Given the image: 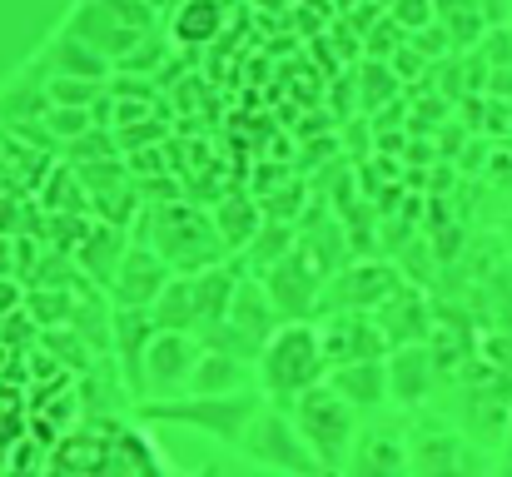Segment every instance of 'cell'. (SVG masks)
<instances>
[{
	"mask_svg": "<svg viewBox=\"0 0 512 477\" xmlns=\"http://www.w3.org/2000/svg\"><path fill=\"white\" fill-rule=\"evenodd\" d=\"M165 30H170L174 45L199 50V45H209V40L224 30V5H219V0H184L170 20H165Z\"/></svg>",
	"mask_w": 512,
	"mask_h": 477,
	"instance_id": "20",
	"label": "cell"
},
{
	"mask_svg": "<svg viewBox=\"0 0 512 477\" xmlns=\"http://www.w3.org/2000/svg\"><path fill=\"white\" fill-rule=\"evenodd\" d=\"M343 477H413V428L408 413L388 408L363 418L353 453L343 463Z\"/></svg>",
	"mask_w": 512,
	"mask_h": 477,
	"instance_id": "9",
	"label": "cell"
},
{
	"mask_svg": "<svg viewBox=\"0 0 512 477\" xmlns=\"http://www.w3.org/2000/svg\"><path fill=\"white\" fill-rule=\"evenodd\" d=\"M0 130H5V115H0Z\"/></svg>",
	"mask_w": 512,
	"mask_h": 477,
	"instance_id": "23",
	"label": "cell"
},
{
	"mask_svg": "<svg viewBox=\"0 0 512 477\" xmlns=\"http://www.w3.org/2000/svg\"><path fill=\"white\" fill-rule=\"evenodd\" d=\"M329 388L339 393L358 418H373V413H388V408H393V393H388V358L353 363V368H334V373H329Z\"/></svg>",
	"mask_w": 512,
	"mask_h": 477,
	"instance_id": "18",
	"label": "cell"
},
{
	"mask_svg": "<svg viewBox=\"0 0 512 477\" xmlns=\"http://www.w3.org/2000/svg\"><path fill=\"white\" fill-rule=\"evenodd\" d=\"M199 353H204V343H199L194 333L160 328V333L150 338V353H145L140 403H135V408H150V403H179V398H189V383H194Z\"/></svg>",
	"mask_w": 512,
	"mask_h": 477,
	"instance_id": "10",
	"label": "cell"
},
{
	"mask_svg": "<svg viewBox=\"0 0 512 477\" xmlns=\"http://www.w3.org/2000/svg\"><path fill=\"white\" fill-rule=\"evenodd\" d=\"M209 214H214V224H219V239L229 244V254L234 259H244L249 249H254V239L264 234V209H259V199H249V194H224V199H214L209 204Z\"/></svg>",
	"mask_w": 512,
	"mask_h": 477,
	"instance_id": "19",
	"label": "cell"
},
{
	"mask_svg": "<svg viewBox=\"0 0 512 477\" xmlns=\"http://www.w3.org/2000/svg\"><path fill=\"white\" fill-rule=\"evenodd\" d=\"M264 408V393L249 388V393H229V398H179V403H150V408H135L140 418L150 423H174V428H194L204 438H214L219 448L239 453L254 413Z\"/></svg>",
	"mask_w": 512,
	"mask_h": 477,
	"instance_id": "7",
	"label": "cell"
},
{
	"mask_svg": "<svg viewBox=\"0 0 512 477\" xmlns=\"http://www.w3.org/2000/svg\"><path fill=\"white\" fill-rule=\"evenodd\" d=\"M373 318H378L388 348H418V343H433V328H438L433 299H428L418 284H408V279L378 304V314Z\"/></svg>",
	"mask_w": 512,
	"mask_h": 477,
	"instance_id": "15",
	"label": "cell"
},
{
	"mask_svg": "<svg viewBox=\"0 0 512 477\" xmlns=\"http://www.w3.org/2000/svg\"><path fill=\"white\" fill-rule=\"evenodd\" d=\"M239 279H244L239 259H234V264H219V269H209V274H174V284L165 289V299H160L150 314H155L160 328L194 333V338L204 343L209 333H219V328H224Z\"/></svg>",
	"mask_w": 512,
	"mask_h": 477,
	"instance_id": "4",
	"label": "cell"
},
{
	"mask_svg": "<svg viewBox=\"0 0 512 477\" xmlns=\"http://www.w3.org/2000/svg\"><path fill=\"white\" fill-rule=\"evenodd\" d=\"M403 284L388 259H348L324 289V314H378V304Z\"/></svg>",
	"mask_w": 512,
	"mask_h": 477,
	"instance_id": "11",
	"label": "cell"
},
{
	"mask_svg": "<svg viewBox=\"0 0 512 477\" xmlns=\"http://www.w3.org/2000/svg\"><path fill=\"white\" fill-rule=\"evenodd\" d=\"M15 274V239H0V279Z\"/></svg>",
	"mask_w": 512,
	"mask_h": 477,
	"instance_id": "21",
	"label": "cell"
},
{
	"mask_svg": "<svg viewBox=\"0 0 512 477\" xmlns=\"http://www.w3.org/2000/svg\"><path fill=\"white\" fill-rule=\"evenodd\" d=\"M25 65H30L40 80H100V85L115 80V70H110L85 40H75L70 30H55Z\"/></svg>",
	"mask_w": 512,
	"mask_h": 477,
	"instance_id": "16",
	"label": "cell"
},
{
	"mask_svg": "<svg viewBox=\"0 0 512 477\" xmlns=\"http://www.w3.org/2000/svg\"><path fill=\"white\" fill-rule=\"evenodd\" d=\"M289 413H294L304 443L314 448V458H319L324 477H343V463H348V453H353V438H358L363 418L343 403L329 383H319L314 393H304Z\"/></svg>",
	"mask_w": 512,
	"mask_h": 477,
	"instance_id": "8",
	"label": "cell"
},
{
	"mask_svg": "<svg viewBox=\"0 0 512 477\" xmlns=\"http://www.w3.org/2000/svg\"><path fill=\"white\" fill-rule=\"evenodd\" d=\"M239 458L269 477H324L314 448L304 443V433L294 423V413L279 408V403H269V398L254 413V423H249V433L239 443Z\"/></svg>",
	"mask_w": 512,
	"mask_h": 477,
	"instance_id": "6",
	"label": "cell"
},
{
	"mask_svg": "<svg viewBox=\"0 0 512 477\" xmlns=\"http://www.w3.org/2000/svg\"><path fill=\"white\" fill-rule=\"evenodd\" d=\"M60 30H70L75 40H85L115 75L130 65V55L165 30V15L150 0H75L60 20Z\"/></svg>",
	"mask_w": 512,
	"mask_h": 477,
	"instance_id": "2",
	"label": "cell"
},
{
	"mask_svg": "<svg viewBox=\"0 0 512 477\" xmlns=\"http://www.w3.org/2000/svg\"><path fill=\"white\" fill-rule=\"evenodd\" d=\"M498 477H512V423H508V438L498 448Z\"/></svg>",
	"mask_w": 512,
	"mask_h": 477,
	"instance_id": "22",
	"label": "cell"
},
{
	"mask_svg": "<svg viewBox=\"0 0 512 477\" xmlns=\"http://www.w3.org/2000/svg\"><path fill=\"white\" fill-rule=\"evenodd\" d=\"M443 383H448V373L438 368V358H433V348L428 343H418V348H393L388 353V393H393V408L398 413H428L433 403H438V393H443Z\"/></svg>",
	"mask_w": 512,
	"mask_h": 477,
	"instance_id": "12",
	"label": "cell"
},
{
	"mask_svg": "<svg viewBox=\"0 0 512 477\" xmlns=\"http://www.w3.org/2000/svg\"><path fill=\"white\" fill-rule=\"evenodd\" d=\"M319 338H324L329 373H334V368H353V363H373V358H388V353H393L373 314H324L319 318Z\"/></svg>",
	"mask_w": 512,
	"mask_h": 477,
	"instance_id": "13",
	"label": "cell"
},
{
	"mask_svg": "<svg viewBox=\"0 0 512 477\" xmlns=\"http://www.w3.org/2000/svg\"><path fill=\"white\" fill-rule=\"evenodd\" d=\"M170 284H174V269L145 239H135L125 264H120V274H115V284H110V304L115 309H155Z\"/></svg>",
	"mask_w": 512,
	"mask_h": 477,
	"instance_id": "14",
	"label": "cell"
},
{
	"mask_svg": "<svg viewBox=\"0 0 512 477\" xmlns=\"http://www.w3.org/2000/svg\"><path fill=\"white\" fill-rule=\"evenodd\" d=\"M259 388V373L249 358L229 353V348H209L199 353V368H194V383H189V398H229V393H249Z\"/></svg>",
	"mask_w": 512,
	"mask_h": 477,
	"instance_id": "17",
	"label": "cell"
},
{
	"mask_svg": "<svg viewBox=\"0 0 512 477\" xmlns=\"http://www.w3.org/2000/svg\"><path fill=\"white\" fill-rule=\"evenodd\" d=\"M413 477H498V458L443 413H413Z\"/></svg>",
	"mask_w": 512,
	"mask_h": 477,
	"instance_id": "5",
	"label": "cell"
},
{
	"mask_svg": "<svg viewBox=\"0 0 512 477\" xmlns=\"http://www.w3.org/2000/svg\"><path fill=\"white\" fill-rule=\"evenodd\" d=\"M254 373H259V393L269 403H279V408H294L304 393H314L319 383H329V358H324L319 323H284L264 343Z\"/></svg>",
	"mask_w": 512,
	"mask_h": 477,
	"instance_id": "3",
	"label": "cell"
},
{
	"mask_svg": "<svg viewBox=\"0 0 512 477\" xmlns=\"http://www.w3.org/2000/svg\"><path fill=\"white\" fill-rule=\"evenodd\" d=\"M135 239H145L174 274H209L219 264H234L229 244L219 239L214 214L189 204V199H155L145 209Z\"/></svg>",
	"mask_w": 512,
	"mask_h": 477,
	"instance_id": "1",
	"label": "cell"
}]
</instances>
